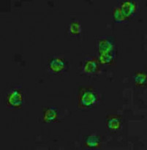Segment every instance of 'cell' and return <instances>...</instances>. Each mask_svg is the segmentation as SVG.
I'll list each match as a JSON object with an SVG mask.
<instances>
[{"label":"cell","mask_w":147,"mask_h":150,"mask_svg":"<svg viewBox=\"0 0 147 150\" xmlns=\"http://www.w3.org/2000/svg\"><path fill=\"white\" fill-rule=\"evenodd\" d=\"M122 125V119L120 116L113 114L108 116L107 118L106 126L108 129L111 131H117L121 128Z\"/></svg>","instance_id":"obj_7"},{"label":"cell","mask_w":147,"mask_h":150,"mask_svg":"<svg viewBox=\"0 0 147 150\" xmlns=\"http://www.w3.org/2000/svg\"><path fill=\"white\" fill-rule=\"evenodd\" d=\"M59 117V111L56 107H48L43 111L42 119L47 123L54 122L57 121Z\"/></svg>","instance_id":"obj_9"},{"label":"cell","mask_w":147,"mask_h":150,"mask_svg":"<svg viewBox=\"0 0 147 150\" xmlns=\"http://www.w3.org/2000/svg\"><path fill=\"white\" fill-rule=\"evenodd\" d=\"M23 95L20 88H13L6 97V105L10 108H20L23 104Z\"/></svg>","instance_id":"obj_3"},{"label":"cell","mask_w":147,"mask_h":150,"mask_svg":"<svg viewBox=\"0 0 147 150\" xmlns=\"http://www.w3.org/2000/svg\"><path fill=\"white\" fill-rule=\"evenodd\" d=\"M81 26L78 21L74 20L70 24V32L73 35H78L81 33Z\"/></svg>","instance_id":"obj_11"},{"label":"cell","mask_w":147,"mask_h":150,"mask_svg":"<svg viewBox=\"0 0 147 150\" xmlns=\"http://www.w3.org/2000/svg\"><path fill=\"white\" fill-rule=\"evenodd\" d=\"M102 144V138L98 135H90V136H86L84 139L85 146L90 149H96V148L100 147Z\"/></svg>","instance_id":"obj_8"},{"label":"cell","mask_w":147,"mask_h":150,"mask_svg":"<svg viewBox=\"0 0 147 150\" xmlns=\"http://www.w3.org/2000/svg\"><path fill=\"white\" fill-rule=\"evenodd\" d=\"M99 93L92 86L81 88L78 93V107L81 109H91L99 102Z\"/></svg>","instance_id":"obj_2"},{"label":"cell","mask_w":147,"mask_h":150,"mask_svg":"<svg viewBox=\"0 0 147 150\" xmlns=\"http://www.w3.org/2000/svg\"><path fill=\"white\" fill-rule=\"evenodd\" d=\"M118 7L127 21L130 18L134 17L139 10V4L135 1H119Z\"/></svg>","instance_id":"obj_5"},{"label":"cell","mask_w":147,"mask_h":150,"mask_svg":"<svg viewBox=\"0 0 147 150\" xmlns=\"http://www.w3.org/2000/svg\"><path fill=\"white\" fill-rule=\"evenodd\" d=\"M68 62L61 57H54L48 62V70L54 75H63L67 70Z\"/></svg>","instance_id":"obj_4"},{"label":"cell","mask_w":147,"mask_h":150,"mask_svg":"<svg viewBox=\"0 0 147 150\" xmlns=\"http://www.w3.org/2000/svg\"><path fill=\"white\" fill-rule=\"evenodd\" d=\"M113 17H114V21L117 23H124V22L127 21L123 15L122 14L118 6L113 9Z\"/></svg>","instance_id":"obj_12"},{"label":"cell","mask_w":147,"mask_h":150,"mask_svg":"<svg viewBox=\"0 0 147 150\" xmlns=\"http://www.w3.org/2000/svg\"><path fill=\"white\" fill-rule=\"evenodd\" d=\"M99 62L101 64L109 65L115 62L117 57L115 41L108 37H102L98 43Z\"/></svg>","instance_id":"obj_1"},{"label":"cell","mask_w":147,"mask_h":150,"mask_svg":"<svg viewBox=\"0 0 147 150\" xmlns=\"http://www.w3.org/2000/svg\"><path fill=\"white\" fill-rule=\"evenodd\" d=\"M100 62L95 57H87L83 64V72L87 76H95L100 71Z\"/></svg>","instance_id":"obj_6"},{"label":"cell","mask_w":147,"mask_h":150,"mask_svg":"<svg viewBox=\"0 0 147 150\" xmlns=\"http://www.w3.org/2000/svg\"><path fill=\"white\" fill-rule=\"evenodd\" d=\"M135 82L137 86H143L146 83V74L143 72H139L134 76Z\"/></svg>","instance_id":"obj_10"}]
</instances>
